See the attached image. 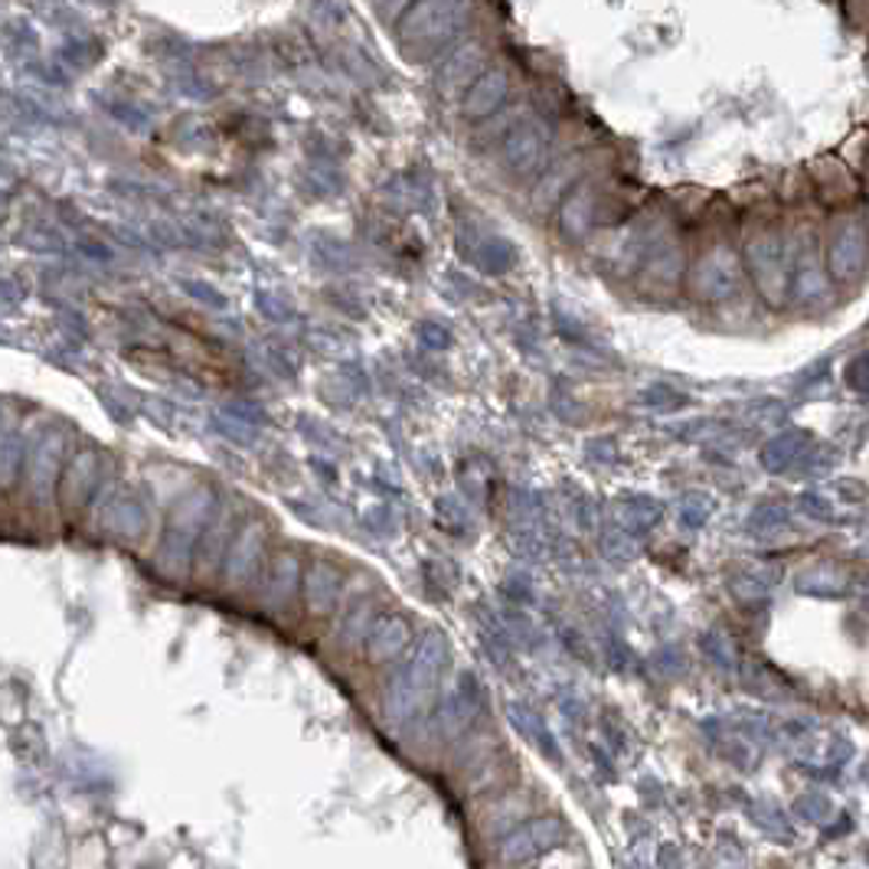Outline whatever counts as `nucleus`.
<instances>
[{
  "mask_svg": "<svg viewBox=\"0 0 869 869\" xmlns=\"http://www.w3.org/2000/svg\"><path fill=\"white\" fill-rule=\"evenodd\" d=\"M445 654H448L445 634H428L418 644L415 657L395 674L390 693H386V719L393 725H405L409 719L428 710V703L435 700V687L442 680Z\"/></svg>",
  "mask_w": 869,
  "mask_h": 869,
  "instance_id": "nucleus-1",
  "label": "nucleus"
},
{
  "mask_svg": "<svg viewBox=\"0 0 869 869\" xmlns=\"http://www.w3.org/2000/svg\"><path fill=\"white\" fill-rule=\"evenodd\" d=\"M210 507H213V490L210 487H197L193 494H187L177 504L170 530H167V540H163L158 555V565L163 575H170V579L183 575V569L193 559V550H197L203 530L210 527V513H213Z\"/></svg>",
  "mask_w": 869,
  "mask_h": 869,
  "instance_id": "nucleus-2",
  "label": "nucleus"
},
{
  "mask_svg": "<svg viewBox=\"0 0 869 869\" xmlns=\"http://www.w3.org/2000/svg\"><path fill=\"white\" fill-rule=\"evenodd\" d=\"M565 840V827L555 817L530 820L527 827H517L510 837L500 840V860L504 863H530L543 854L555 850Z\"/></svg>",
  "mask_w": 869,
  "mask_h": 869,
  "instance_id": "nucleus-3",
  "label": "nucleus"
},
{
  "mask_svg": "<svg viewBox=\"0 0 869 869\" xmlns=\"http://www.w3.org/2000/svg\"><path fill=\"white\" fill-rule=\"evenodd\" d=\"M409 640H412L409 622L399 618V615H386V618L377 622V628L367 637V657L373 664H386V660H393L409 647Z\"/></svg>",
  "mask_w": 869,
  "mask_h": 869,
  "instance_id": "nucleus-4",
  "label": "nucleus"
},
{
  "mask_svg": "<svg viewBox=\"0 0 869 869\" xmlns=\"http://www.w3.org/2000/svg\"><path fill=\"white\" fill-rule=\"evenodd\" d=\"M258 553H262V527L258 523H245L239 530V537L230 543V555H226V582L230 585H242L255 562H258Z\"/></svg>",
  "mask_w": 869,
  "mask_h": 869,
  "instance_id": "nucleus-5",
  "label": "nucleus"
},
{
  "mask_svg": "<svg viewBox=\"0 0 869 869\" xmlns=\"http://www.w3.org/2000/svg\"><path fill=\"white\" fill-rule=\"evenodd\" d=\"M298 572H301V569H298V559H295V555H278V559H275V565H272V579H268L265 595H262V602H265L268 612H285L288 598L295 595Z\"/></svg>",
  "mask_w": 869,
  "mask_h": 869,
  "instance_id": "nucleus-6",
  "label": "nucleus"
},
{
  "mask_svg": "<svg viewBox=\"0 0 869 869\" xmlns=\"http://www.w3.org/2000/svg\"><path fill=\"white\" fill-rule=\"evenodd\" d=\"M305 585H308V589H305L308 612H311V615H330L333 605H337V595H340V575H337L330 565L317 562V565H311Z\"/></svg>",
  "mask_w": 869,
  "mask_h": 869,
  "instance_id": "nucleus-7",
  "label": "nucleus"
},
{
  "mask_svg": "<svg viewBox=\"0 0 869 869\" xmlns=\"http://www.w3.org/2000/svg\"><path fill=\"white\" fill-rule=\"evenodd\" d=\"M98 480V458L92 452L76 455V462L70 465L66 480H63V504L66 507H80L82 500L92 494V484Z\"/></svg>",
  "mask_w": 869,
  "mask_h": 869,
  "instance_id": "nucleus-8",
  "label": "nucleus"
},
{
  "mask_svg": "<svg viewBox=\"0 0 869 869\" xmlns=\"http://www.w3.org/2000/svg\"><path fill=\"white\" fill-rule=\"evenodd\" d=\"M56 458H60V435L53 438V445H50V438H43L40 448H36L33 458H30V484H33V490H36L40 500H46V490L53 487Z\"/></svg>",
  "mask_w": 869,
  "mask_h": 869,
  "instance_id": "nucleus-9",
  "label": "nucleus"
},
{
  "mask_svg": "<svg viewBox=\"0 0 869 869\" xmlns=\"http://www.w3.org/2000/svg\"><path fill=\"white\" fill-rule=\"evenodd\" d=\"M471 716H475V700H471L468 693H455V697H448L445 707H442V725H445L448 735H455V732L468 729Z\"/></svg>",
  "mask_w": 869,
  "mask_h": 869,
  "instance_id": "nucleus-10",
  "label": "nucleus"
},
{
  "mask_svg": "<svg viewBox=\"0 0 869 869\" xmlns=\"http://www.w3.org/2000/svg\"><path fill=\"white\" fill-rule=\"evenodd\" d=\"M108 530H115V533H121V537H138V533L145 530V513H141V507H135V504H118V507H112V513H108Z\"/></svg>",
  "mask_w": 869,
  "mask_h": 869,
  "instance_id": "nucleus-11",
  "label": "nucleus"
},
{
  "mask_svg": "<svg viewBox=\"0 0 869 869\" xmlns=\"http://www.w3.org/2000/svg\"><path fill=\"white\" fill-rule=\"evenodd\" d=\"M17 465H23V448L13 438H3V484L10 487L17 477Z\"/></svg>",
  "mask_w": 869,
  "mask_h": 869,
  "instance_id": "nucleus-12",
  "label": "nucleus"
},
{
  "mask_svg": "<svg viewBox=\"0 0 869 869\" xmlns=\"http://www.w3.org/2000/svg\"><path fill=\"white\" fill-rule=\"evenodd\" d=\"M190 295H197L203 305H210V308H216V311H223L226 308V298L220 295V292H213V288H203V285H183Z\"/></svg>",
  "mask_w": 869,
  "mask_h": 869,
  "instance_id": "nucleus-13",
  "label": "nucleus"
}]
</instances>
